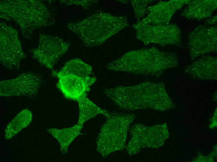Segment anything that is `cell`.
I'll list each match as a JSON object with an SVG mask.
<instances>
[{"mask_svg": "<svg viewBox=\"0 0 217 162\" xmlns=\"http://www.w3.org/2000/svg\"><path fill=\"white\" fill-rule=\"evenodd\" d=\"M32 119V114L27 109L20 112L8 124L4 132V137L10 139L28 126Z\"/></svg>", "mask_w": 217, "mask_h": 162, "instance_id": "obj_17", "label": "cell"}, {"mask_svg": "<svg viewBox=\"0 0 217 162\" xmlns=\"http://www.w3.org/2000/svg\"><path fill=\"white\" fill-rule=\"evenodd\" d=\"M0 17L14 22L26 39L31 37L36 30L50 26L55 21L52 12L37 0H1Z\"/></svg>", "mask_w": 217, "mask_h": 162, "instance_id": "obj_2", "label": "cell"}, {"mask_svg": "<svg viewBox=\"0 0 217 162\" xmlns=\"http://www.w3.org/2000/svg\"><path fill=\"white\" fill-rule=\"evenodd\" d=\"M217 57L204 56L187 66L186 72L199 79H217Z\"/></svg>", "mask_w": 217, "mask_h": 162, "instance_id": "obj_13", "label": "cell"}, {"mask_svg": "<svg viewBox=\"0 0 217 162\" xmlns=\"http://www.w3.org/2000/svg\"><path fill=\"white\" fill-rule=\"evenodd\" d=\"M56 77L58 79L57 86L64 97L77 101L86 95L90 90V86L96 80V78L90 76L80 77L72 75H63Z\"/></svg>", "mask_w": 217, "mask_h": 162, "instance_id": "obj_11", "label": "cell"}, {"mask_svg": "<svg viewBox=\"0 0 217 162\" xmlns=\"http://www.w3.org/2000/svg\"><path fill=\"white\" fill-rule=\"evenodd\" d=\"M83 124L78 122L70 127L62 129L52 128L46 130L59 143L61 153L65 154L70 144L80 134Z\"/></svg>", "mask_w": 217, "mask_h": 162, "instance_id": "obj_15", "label": "cell"}, {"mask_svg": "<svg viewBox=\"0 0 217 162\" xmlns=\"http://www.w3.org/2000/svg\"><path fill=\"white\" fill-rule=\"evenodd\" d=\"M128 25L125 17L98 11L81 21L69 23L67 26L84 45L93 47L99 45Z\"/></svg>", "mask_w": 217, "mask_h": 162, "instance_id": "obj_4", "label": "cell"}, {"mask_svg": "<svg viewBox=\"0 0 217 162\" xmlns=\"http://www.w3.org/2000/svg\"><path fill=\"white\" fill-rule=\"evenodd\" d=\"M96 1L95 0H60V2L66 5H76L87 8Z\"/></svg>", "mask_w": 217, "mask_h": 162, "instance_id": "obj_20", "label": "cell"}, {"mask_svg": "<svg viewBox=\"0 0 217 162\" xmlns=\"http://www.w3.org/2000/svg\"><path fill=\"white\" fill-rule=\"evenodd\" d=\"M177 55L156 48L131 51L107 65L110 70L144 76L159 77L166 69L176 67Z\"/></svg>", "mask_w": 217, "mask_h": 162, "instance_id": "obj_3", "label": "cell"}, {"mask_svg": "<svg viewBox=\"0 0 217 162\" xmlns=\"http://www.w3.org/2000/svg\"><path fill=\"white\" fill-rule=\"evenodd\" d=\"M133 26L137 38L146 45L155 44L180 45L181 44V30L176 25H151L137 22Z\"/></svg>", "mask_w": 217, "mask_h": 162, "instance_id": "obj_7", "label": "cell"}, {"mask_svg": "<svg viewBox=\"0 0 217 162\" xmlns=\"http://www.w3.org/2000/svg\"><path fill=\"white\" fill-rule=\"evenodd\" d=\"M135 117L133 114L110 112L96 141V150L103 157L125 148L129 127Z\"/></svg>", "mask_w": 217, "mask_h": 162, "instance_id": "obj_5", "label": "cell"}, {"mask_svg": "<svg viewBox=\"0 0 217 162\" xmlns=\"http://www.w3.org/2000/svg\"><path fill=\"white\" fill-rule=\"evenodd\" d=\"M181 15L188 18L202 19L209 17L217 8V1L190 0Z\"/></svg>", "mask_w": 217, "mask_h": 162, "instance_id": "obj_14", "label": "cell"}, {"mask_svg": "<svg viewBox=\"0 0 217 162\" xmlns=\"http://www.w3.org/2000/svg\"><path fill=\"white\" fill-rule=\"evenodd\" d=\"M190 0H172L160 2L148 8L147 16L138 22L143 24L163 25L168 24L175 12Z\"/></svg>", "mask_w": 217, "mask_h": 162, "instance_id": "obj_12", "label": "cell"}, {"mask_svg": "<svg viewBox=\"0 0 217 162\" xmlns=\"http://www.w3.org/2000/svg\"><path fill=\"white\" fill-rule=\"evenodd\" d=\"M103 92L123 110L152 108L163 111L173 106L163 82L145 81L133 86L105 88Z\"/></svg>", "mask_w": 217, "mask_h": 162, "instance_id": "obj_1", "label": "cell"}, {"mask_svg": "<svg viewBox=\"0 0 217 162\" xmlns=\"http://www.w3.org/2000/svg\"><path fill=\"white\" fill-rule=\"evenodd\" d=\"M152 1L130 0L135 11V17L139 21L148 11V6Z\"/></svg>", "mask_w": 217, "mask_h": 162, "instance_id": "obj_19", "label": "cell"}, {"mask_svg": "<svg viewBox=\"0 0 217 162\" xmlns=\"http://www.w3.org/2000/svg\"><path fill=\"white\" fill-rule=\"evenodd\" d=\"M84 95L77 101L79 108L78 122L83 124L86 121L99 114H103L106 117L110 112L102 109Z\"/></svg>", "mask_w": 217, "mask_h": 162, "instance_id": "obj_18", "label": "cell"}, {"mask_svg": "<svg viewBox=\"0 0 217 162\" xmlns=\"http://www.w3.org/2000/svg\"><path fill=\"white\" fill-rule=\"evenodd\" d=\"M70 43L61 38L44 34L39 35V44L29 50L32 57L40 64L52 69L60 58L68 51Z\"/></svg>", "mask_w": 217, "mask_h": 162, "instance_id": "obj_9", "label": "cell"}, {"mask_svg": "<svg viewBox=\"0 0 217 162\" xmlns=\"http://www.w3.org/2000/svg\"><path fill=\"white\" fill-rule=\"evenodd\" d=\"M93 73L91 66L76 58L67 62L58 72L53 71L52 75L56 77L63 75H72L80 77L90 76Z\"/></svg>", "mask_w": 217, "mask_h": 162, "instance_id": "obj_16", "label": "cell"}, {"mask_svg": "<svg viewBox=\"0 0 217 162\" xmlns=\"http://www.w3.org/2000/svg\"><path fill=\"white\" fill-rule=\"evenodd\" d=\"M45 82L44 78L39 74L31 72L22 73L14 78L1 81L0 95L33 98Z\"/></svg>", "mask_w": 217, "mask_h": 162, "instance_id": "obj_8", "label": "cell"}, {"mask_svg": "<svg viewBox=\"0 0 217 162\" xmlns=\"http://www.w3.org/2000/svg\"><path fill=\"white\" fill-rule=\"evenodd\" d=\"M189 36V48L192 60L217 51L216 27L198 26Z\"/></svg>", "mask_w": 217, "mask_h": 162, "instance_id": "obj_10", "label": "cell"}, {"mask_svg": "<svg viewBox=\"0 0 217 162\" xmlns=\"http://www.w3.org/2000/svg\"><path fill=\"white\" fill-rule=\"evenodd\" d=\"M27 57L22 48L18 31L2 22L0 24V62L10 70L19 69L21 60Z\"/></svg>", "mask_w": 217, "mask_h": 162, "instance_id": "obj_6", "label": "cell"}]
</instances>
